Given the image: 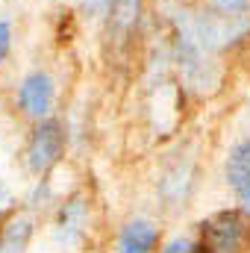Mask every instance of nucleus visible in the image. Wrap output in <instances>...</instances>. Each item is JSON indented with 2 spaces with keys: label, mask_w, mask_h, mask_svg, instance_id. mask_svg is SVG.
<instances>
[{
  "label": "nucleus",
  "mask_w": 250,
  "mask_h": 253,
  "mask_svg": "<svg viewBox=\"0 0 250 253\" xmlns=\"http://www.w3.org/2000/svg\"><path fill=\"white\" fill-rule=\"evenodd\" d=\"M250 248V218L242 209H224L200 224V248L194 253H245Z\"/></svg>",
  "instance_id": "nucleus-1"
},
{
  "label": "nucleus",
  "mask_w": 250,
  "mask_h": 253,
  "mask_svg": "<svg viewBox=\"0 0 250 253\" xmlns=\"http://www.w3.org/2000/svg\"><path fill=\"white\" fill-rule=\"evenodd\" d=\"M65 150V132L62 124L47 118L33 129L30 135V144H27V165L36 171V174H47L59 159H62Z\"/></svg>",
  "instance_id": "nucleus-2"
},
{
  "label": "nucleus",
  "mask_w": 250,
  "mask_h": 253,
  "mask_svg": "<svg viewBox=\"0 0 250 253\" xmlns=\"http://www.w3.org/2000/svg\"><path fill=\"white\" fill-rule=\"evenodd\" d=\"M18 103L30 118H44L53 106V80L44 71H33L18 88Z\"/></svg>",
  "instance_id": "nucleus-3"
},
{
  "label": "nucleus",
  "mask_w": 250,
  "mask_h": 253,
  "mask_svg": "<svg viewBox=\"0 0 250 253\" xmlns=\"http://www.w3.org/2000/svg\"><path fill=\"white\" fill-rule=\"evenodd\" d=\"M138 9H141V0H115L112 9H109V39L115 42H126L129 33L135 30V21H138Z\"/></svg>",
  "instance_id": "nucleus-4"
},
{
  "label": "nucleus",
  "mask_w": 250,
  "mask_h": 253,
  "mask_svg": "<svg viewBox=\"0 0 250 253\" xmlns=\"http://www.w3.org/2000/svg\"><path fill=\"white\" fill-rule=\"evenodd\" d=\"M33 236V218L30 215H12L6 227L0 230V253H21Z\"/></svg>",
  "instance_id": "nucleus-5"
},
{
  "label": "nucleus",
  "mask_w": 250,
  "mask_h": 253,
  "mask_svg": "<svg viewBox=\"0 0 250 253\" xmlns=\"http://www.w3.org/2000/svg\"><path fill=\"white\" fill-rule=\"evenodd\" d=\"M153 245H156V230L147 221H132L121 233L118 253H150Z\"/></svg>",
  "instance_id": "nucleus-6"
},
{
  "label": "nucleus",
  "mask_w": 250,
  "mask_h": 253,
  "mask_svg": "<svg viewBox=\"0 0 250 253\" xmlns=\"http://www.w3.org/2000/svg\"><path fill=\"white\" fill-rule=\"evenodd\" d=\"M227 183L233 189H242L245 183H250V141H242L230 150L227 159Z\"/></svg>",
  "instance_id": "nucleus-7"
},
{
  "label": "nucleus",
  "mask_w": 250,
  "mask_h": 253,
  "mask_svg": "<svg viewBox=\"0 0 250 253\" xmlns=\"http://www.w3.org/2000/svg\"><path fill=\"white\" fill-rule=\"evenodd\" d=\"M83 218H85L83 197H71V200L62 206V215H59V236H62L65 242H71V239H77V236H80Z\"/></svg>",
  "instance_id": "nucleus-8"
},
{
  "label": "nucleus",
  "mask_w": 250,
  "mask_h": 253,
  "mask_svg": "<svg viewBox=\"0 0 250 253\" xmlns=\"http://www.w3.org/2000/svg\"><path fill=\"white\" fill-rule=\"evenodd\" d=\"M206 3L218 15H245L250 6V0H206Z\"/></svg>",
  "instance_id": "nucleus-9"
},
{
  "label": "nucleus",
  "mask_w": 250,
  "mask_h": 253,
  "mask_svg": "<svg viewBox=\"0 0 250 253\" xmlns=\"http://www.w3.org/2000/svg\"><path fill=\"white\" fill-rule=\"evenodd\" d=\"M112 3H115V0H83V9H85V15H91V18H100V15H106V12L112 9Z\"/></svg>",
  "instance_id": "nucleus-10"
},
{
  "label": "nucleus",
  "mask_w": 250,
  "mask_h": 253,
  "mask_svg": "<svg viewBox=\"0 0 250 253\" xmlns=\"http://www.w3.org/2000/svg\"><path fill=\"white\" fill-rule=\"evenodd\" d=\"M9 44H12V27H9V21H0V62L9 53Z\"/></svg>",
  "instance_id": "nucleus-11"
},
{
  "label": "nucleus",
  "mask_w": 250,
  "mask_h": 253,
  "mask_svg": "<svg viewBox=\"0 0 250 253\" xmlns=\"http://www.w3.org/2000/svg\"><path fill=\"white\" fill-rule=\"evenodd\" d=\"M194 251H197V248H194L188 239H174V242L165 245V251L162 253H194Z\"/></svg>",
  "instance_id": "nucleus-12"
},
{
  "label": "nucleus",
  "mask_w": 250,
  "mask_h": 253,
  "mask_svg": "<svg viewBox=\"0 0 250 253\" xmlns=\"http://www.w3.org/2000/svg\"><path fill=\"white\" fill-rule=\"evenodd\" d=\"M236 191H239V200H242L245 212H250V183H245L242 189H236Z\"/></svg>",
  "instance_id": "nucleus-13"
},
{
  "label": "nucleus",
  "mask_w": 250,
  "mask_h": 253,
  "mask_svg": "<svg viewBox=\"0 0 250 253\" xmlns=\"http://www.w3.org/2000/svg\"><path fill=\"white\" fill-rule=\"evenodd\" d=\"M9 203H12V197H9V189H6V186L0 183V212H3V209H6Z\"/></svg>",
  "instance_id": "nucleus-14"
}]
</instances>
